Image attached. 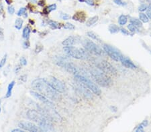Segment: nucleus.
I'll use <instances>...</instances> for the list:
<instances>
[{
    "label": "nucleus",
    "mask_w": 151,
    "mask_h": 132,
    "mask_svg": "<svg viewBox=\"0 0 151 132\" xmlns=\"http://www.w3.org/2000/svg\"><path fill=\"white\" fill-rule=\"evenodd\" d=\"M32 87L38 93L52 101H58L61 99L59 93L55 91L45 79L38 78L32 82Z\"/></svg>",
    "instance_id": "1"
},
{
    "label": "nucleus",
    "mask_w": 151,
    "mask_h": 132,
    "mask_svg": "<svg viewBox=\"0 0 151 132\" xmlns=\"http://www.w3.org/2000/svg\"><path fill=\"white\" fill-rule=\"evenodd\" d=\"M90 74L95 82L101 86L107 87L112 84V81L108 75L100 69H91L90 70Z\"/></svg>",
    "instance_id": "2"
},
{
    "label": "nucleus",
    "mask_w": 151,
    "mask_h": 132,
    "mask_svg": "<svg viewBox=\"0 0 151 132\" xmlns=\"http://www.w3.org/2000/svg\"><path fill=\"white\" fill-rule=\"evenodd\" d=\"M35 104H36L37 111L42 113L44 116H45L49 120L54 121L56 122H60L62 121V118H61L60 115L56 111L55 109H53V107H50L49 106L42 107L36 104V103H35Z\"/></svg>",
    "instance_id": "3"
},
{
    "label": "nucleus",
    "mask_w": 151,
    "mask_h": 132,
    "mask_svg": "<svg viewBox=\"0 0 151 132\" xmlns=\"http://www.w3.org/2000/svg\"><path fill=\"white\" fill-rule=\"evenodd\" d=\"M63 50L68 56L77 59H85L88 58L87 53L82 48L75 47L73 46H69V47L65 46Z\"/></svg>",
    "instance_id": "4"
},
{
    "label": "nucleus",
    "mask_w": 151,
    "mask_h": 132,
    "mask_svg": "<svg viewBox=\"0 0 151 132\" xmlns=\"http://www.w3.org/2000/svg\"><path fill=\"white\" fill-rule=\"evenodd\" d=\"M75 78L77 81H79L80 83H81L82 85H84L85 87H87L88 89H90L94 94L97 96L101 95L102 91H101V89L97 85H95L93 82H92L89 79L85 77L84 75H75Z\"/></svg>",
    "instance_id": "5"
},
{
    "label": "nucleus",
    "mask_w": 151,
    "mask_h": 132,
    "mask_svg": "<svg viewBox=\"0 0 151 132\" xmlns=\"http://www.w3.org/2000/svg\"><path fill=\"white\" fill-rule=\"evenodd\" d=\"M95 65L98 69L101 70L107 75L113 76L117 75V70L116 68L106 60H97L95 62Z\"/></svg>",
    "instance_id": "6"
},
{
    "label": "nucleus",
    "mask_w": 151,
    "mask_h": 132,
    "mask_svg": "<svg viewBox=\"0 0 151 132\" xmlns=\"http://www.w3.org/2000/svg\"><path fill=\"white\" fill-rule=\"evenodd\" d=\"M83 45H84L85 50L91 53L92 54L99 56H102L105 55V52L103 51L102 48L92 41L89 40V39H85L83 42Z\"/></svg>",
    "instance_id": "7"
},
{
    "label": "nucleus",
    "mask_w": 151,
    "mask_h": 132,
    "mask_svg": "<svg viewBox=\"0 0 151 132\" xmlns=\"http://www.w3.org/2000/svg\"><path fill=\"white\" fill-rule=\"evenodd\" d=\"M105 53H106L110 58L116 61H121V60L124 58V56L120 53L118 50L112 46L105 44L103 46Z\"/></svg>",
    "instance_id": "8"
},
{
    "label": "nucleus",
    "mask_w": 151,
    "mask_h": 132,
    "mask_svg": "<svg viewBox=\"0 0 151 132\" xmlns=\"http://www.w3.org/2000/svg\"><path fill=\"white\" fill-rule=\"evenodd\" d=\"M49 83L50 86L58 93H63L66 89L65 83L61 80H58L57 78H54V77H52L49 79Z\"/></svg>",
    "instance_id": "9"
},
{
    "label": "nucleus",
    "mask_w": 151,
    "mask_h": 132,
    "mask_svg": "<svg viewBox=\"0 0 151 132\" xmlns=\"http://www.w3.org/2000/svg\"><path fill=\"white\" fill-rule=\"evenodd\" d=\"M26 115L30 120L36 122L38 124L45 118V116H44L42 113L35 109L28 110L26 113Z\"/></svg>",
    "instance_id": "10"
},
{
    "label": "nucleus",
    "mask_w": 151,
    "mask_h": 132,
    "mask_svg": "<svg viewBox=\"0 0 151 132\" xmlns=\"http://www.w3.org/2000/svg\"><path fill=\"white\" fill-rule=\"evenodd\" d=\"M18 127L19 128L24 129V131H28L31 132L40 131L39 127L33 124V123L29 122H20L18 124Z\"/></svg>",
    "instance_id": "11"
},
{
    "label": "nucleus",
    "mask_w": 151,
    "mask_h": 132,
    "mask_svg": "<svg viewBox=\"0 0 151 132\" xmlns=\"http://www.w3.org/2000/svg\"><path fill=\"white\" fill-rule=\"evenodd\" d=\"M40 131H53L54 128L51 121L49 120L47 118H45L41 122L38 124Z\"/></svg>",
    "instance_id": "12"
},
{
    "label": "nucleus",
    "mask_w": 151,
    "mask_h": 132,
    "mask_svg": "<svg viewBox=\"0 0 151 132\" xmlns=\"http://www.w3.org/2000/svg\"><path fill=\"white\" fill-rule=\"evenodd\" d=\"M30 94H31L34 98H36V100H38V101H40V102L43 103L44 104L47 105V106L53 107V108L54 107V103H52L50 100H49L47 98H46L45 96H42V94H39L38 92L34 91H30Z\"/></svg>",
    "instance_id": "13"
},
{
    "label": "nucleus",
    "mask_w": 151,
    "mask_h": 132,
    "mask_svg": "<svg viewBox=\"0 0 151 132\" xmlns=\"http://www.w3.org/2000/svg\"><path fill=\"white\" fill-rule=\"evenodd\" d=\"M77 39H78V37L69 36L63 41L62 44L64 46H67V47L73 46L77 42Z\"/></svg>",
    "instance_id": "14"
},
{
    "label": "nucleus",
    "mask_w": 151,
    "mask_h": 132,
    "mask_svg": "<svg viewBox=\"0 0 151 132\" xmlns=\"http://www.w3.org/2000/svg\"><path fill=\"white\" fill-rule=\"evenodd\" d=\"M120 62L122 63V64L123 65L124 67L126 68H128V69H136L137 68L136 65H134V63H133L130 59L127 58L126 57H124L123 59H122Z\"/></svg>",
    "instance_id": "15"
},
{
    "label": "nucleus",
    "mask_w": 151,
    "mask_h": 132,
    "mask_svg": "<svg viewBox=\"0 0 151 132\" xmlns=\"http://www.w3.org/2000/svg\"><path fill=\"white\" fill-rule=\"evenodd\" d=\"M72 18L73 20L77 21L84 22L86 19V14L84 12H78L73 15Z\"/></svg>",
    "instance_id": "16"
},
{
    "label": "nucleus",
    "mask_w": 151,
    "mask_h": 132,
    "mask_svg": "<svg viewBox=\"0 0 151 132\" xmlns=\"http://www.w3.org/2000/svg\"><path fill=\"white\" fill-rule=\"evenodd\" d=\"M48 24L49 25L50 29H52L53 30H55L56 29H61V27H63V24L58 23V22L54 21H52V20L48 21Z\"/></svg>",
    "instance_id": "17"
},
{
    "label": "nucleus",
    "mask_w": 151,
    "mask_h": 132,
    "mask_svg": "<svg viewBox=\"0 0 151 132\" xmlns=\"http://www.w3.org/2000/svg\"><path fill=\"white\" fill-rule=\"evenodd\" d=\"M30 32H31V29H30L29 25H26V27L24 28L22 31V37L25 39H28L30 37Z\"/></svg>",
    "instance_id": "18"
},
{
    "label": "nucleus",
    "mask_w": 151,
    "mask_h": 132,
    "mask_svg": "<svg viewBox=\"0 0 151 132\" xmlns=\"http://www.w3.org/2000/svg\"><path fill=\"white\" fill-rule=\"evenodd\" d=\"M98 19H99V17H98L97 15H95V16L91 17V18H89L88 20L86 21V26H87V27H91V26H92L94 24L97 23Z\"/></svg>",
    "instance_id": "19"
},
{
    "label": "nucleus",
    "mask_w": 151,
    "mask_h": 132,
    "mask_svg": "<svg viewBox=\"0 0 151 132\" xmlns=\"http://www.w3.org/2000/svg\"><path fill=\"white\" fill-rule=\"evenodd\" d=\"M15 85V81H12V82H11L10 84H9L8 87V91H7V93L6 94V98H9L10 97H11L12 96V90H13V88H14Z\"/></svg>",
    "instance_id": "20"
},
{
    "label": "nucleus",
    "mask_w": 151,
    "mask_h": 132,
    "mask_svg": "<svg viewBox=\"0 0 151 132\" xmlns=\"http://www.w3.org/2000/svg\"><path fill=\"white\" fill-rule=\"evenodd\" d=\"M130 23H132V25H134L135 27H136L137 28L143 27V23H142V21L138 19L131 18L130 19Z\"/></svg>",
    "instance_id": "21"
},
{
    "label": "nucleus",
    "mask_w": 151,
    "mask_h": 132,
    "mask_svg": "<svg viewBox=\"0 0 151 132\" xmlns=\"http://www.w3.org/2000/svg\"><path fill=\"white\" fill-rule=\"evenodd\" d=\"M108 30L111 34H116L118 32H120V28L118 27V25H115V24H111V25L109 26Z\"/></svg>",
    "instance_id": "22"
},
{
    "label": "nucleus",
    "mask_w": 151,
    "mask_h": 132,
    "mask_svg": "<svg viewBox=\"0 0 151 132\" xmlns=\"http://www.w3.org/2000/svg\"><path fill=\"white\" fill-rule=\"evenodd\" d=\"M128 21V17L125 15H121L118 18V23L120 25H124Z\"/></svg>",
    "instance_id": "23"
},
{
    "label": "nucleus",
    "mask_w": 151,
    "mask_h": 132,
    "mask_svg": "<svg viewBox=\"0 0 151 132\" xmlns=\"http://www.w3.org/2000/svg\"><path fill=\"white\" fill-rule=\"evenodd\" d=\"M24 23V20L21 18H17L15 21V28H16L17 30H20L22 28Z\"/></svg>",
    "instance_id": "24"
},
{
    "label": "nucleus",
    "mask_w": 151,
    "mask_h": 132,
    "mask_svg": "<svg viewBox=\"0 0 151 132\" xmlns=\"http://www.w3.org/2000/svg\"><path fill=\"white\" fill-rule=\"evenodd\" d=\"M139 19L142 22H144V23H147L148 20H149V19L148 18L147 15H146L145 14H144V13H141V14H139Z\"/></svg>",
    "instance_id": "25"
},
{
    "label": "nucleus",
    "mask_w": 151,
    "mask_h": 132,
    "mask_svg": "<svg viewBox=\"0 0 151 132\" xmlns=\"http://www.w3.org/2000/svg\"><path fill=\"white\" fill-rule=\"evenodd\" d=\"M87 35L88 36V37H90V38L93 39H95V40H97V41H100V39L99 38V37H98L97 35H96L95 33L92 32H88L87 33Z\"/></svg>",
    "instance_id": "26"
},
{
    "label": "nucleus",
    "mask_w": 151,
    "mask_h": 132,
    "mask_svg": "<svg viewBox=\"0 0 151 132\" xmlns=\"http://www.w3.org/2000/svg\"><path fill=\"white\" fill-rule=\"evenodd\" d=\"M150 8H151L150 4V6L146 5V4H141V5L139 6L138 10L140 11V12H144V11H146V10H150Z\"/></svg>",
    "instance_id": "27"
},
{
    "label": "nucleus",
    "mask_w": 151,
    "mask_h": 132,
    "mask_svg": "<svg viewBox=\"0 0 151 132\" xmlns=\"http://www.w3.org/2000/svg\"><path fill=\"white\" fill-rule=\"evenodd\" d=\"M63 28L65 30H74L75 29V25H73V24L71 23H67L63 25Z\"/></svg>",
    "instance_id": "28"
},
{
    "label": "nucleus",
    "mask_w": 151,
    "mask_h": 132,
    "mask_svg": "<svg viewBox=\"0 0 151 132\" xmlns=\"http://www.w3.org/2000/svg\"><path fill=\"white\" fill-rule=\"evenodd\" d=\"M7 58H8V56L7 54H6L5 56L3 57V58L1 59V61H0V69H2V68L4 67V65H6V61H7Z\"/></svg>",
    "instance_id": "29"
},
{
    "label": "nucleus",
    "mask_w": 151,
    "mask_h": 132,
    "mask_svg": "<svg viewBox=\"0 0 151 132\" xmlns=\"http://www.w3.org/2000/svg\"><path fill=\"white\" fill-rule=\"evenodd\" d=\"M27 12V8H22L19 9L18 10V12H17V16L20 17V16H23L24 15L25 13H26Z\"/></svg>",
    "instance_id": "30"
},
{
    "label": "nucleus",
    "mask_w": 151,
    "mask_h": 132,
    "mask_svg": "<svg viewBox=\"0 0 151 132\" xmlns=\"http://www.w3.org/2000/svg\"><path fill=\"white\" fill-rule=\"evenodd\" d=\"M46 8H47V12H49V14L50 12H52V11H54V10H56V5L54 3L51 4V5L47 6V7Z\"/></svg>",
    "instance_id": "31"
},
{
    "label": "nucleus",
    "mask_w": 151,
    "mask_h": 132,
    "mask_svg": "<svg viewBox=\"0 0 151 132\" xmlns=\"http://www.w3.org/2000/svg\"><path fill=\"white\" fill-rule=\"evenodd\" d=\"M128 28L129 31H130V32H132V33H136V32H138L137 28L135 27V26L134 25H132V23L129 24V25H128Z\"/></svg>",
    "instance_id": "32"
},
{
    "label": "nucleus",
    "mask_w": 151,
    "mask_h": 132,
    "mask_svg": "<svg viewBox=\"0 0 151 132\" xmlns=\"http://www.w3.org/2000/svg\"><path fill=\"white\" fill-rule=\"evenodd\" d=\"M60 17L63 20H68L70 19V15H68L67 14H64V13H61L60 14Z\"/></svg>",
    "instance_id": "33"
},
{
    "label": "nucleus",
    "mask_w": 151,
    "mask_h": 132,
    "mask_svg": "<svg viewBox=\"0 0 151 132\" xmlns=\"http://www.w3.org/2000/svg\"><path fill=\"white\" fill-rule=\"evenodd\" d=\"M8 12L10 15H12L15 12V8L13 6H9L8 7Z\"/></svg>",
    "instance_id": "34"
},
{
    "label": "nucleus",
    "mask_w": 151,
    "mask_h": 132,
    "mask_svg": "<svg viewBox=\"0 0 151 132\" xmlns=\"http://www.w3.org/2000/svg\"><path fill=\"white\" fill-rule=\"evenodd\" d=\"M114 3H116L118 6H124L126 5V2L123 1L122 0H114Z\"/></svg>",
    "instance_id": "35"
},
{
    "label": "nucleus",
    "mask_w": 151,
    "mask_h": 132,
    "mask_svg": "<svg viewBox=\"0 0 151 132\" xmlns=\"http://www.w3.org/2000/svg\"><path fill=\"white\" fill-rule=\"evenodd\" d=\"M43 46L42 45H36V49H35V52L36 53V54H38V53H40L43 50Z\"/></svg>",
    "instance_id": "36"
},
{
    "label": "nucleus",
    "mask_w": 151,
    "mask_h": 132,
    "mask_svg": "<svg viewBox=\"0 0 151 132\" xmlns=\"http://www.w3.org/2000/svg\"><path fill=\"white\" fill-rule=\"evenodd\" d=\"M30 43L28 39H26V41H24L23 42V47L24 48V49H28V48L30 47Z\"/></svg>",
    "instance_id": "37"
},
{
    "label": "nucleus",
    "mask_w": 151,
    "mask_h": 132,
    "mask_svg": "<svg viewBox=\"0 0 151 132\" xmlns=\"http://www.w3.org/2000/svg\"><path fill=\"white\" fill-rule=\"evenodd\" d=\"M20 64L22 65H27V60H26V59L24 58V57H22L20 58Z\"/></svg>",
    "instance_id": "38"
},
{
    "label": "nucleus",
    "mask_w": 151,
    "mask_h": 132,
    "mask_svg": "<svg viewBox=\"0 0 151 132\" xmlns=\"http://www.w3.org/2000/svg\"><path fill=\"white\" fill-rule=\"evenodd\" d=\"M4 39V31L3 28H0V40Z\"/></svg>",
    "instance_id": "39"
},
{
    "label": "nucleus",
    "mask_w": 151,
    "mask_h": 132,
    "mask_svg": "<svg viewBox=\"0 0 151 132\" xmlns=\"http://www.w3.org/2000/svg\"><path fill=\"white\" fill-rule=\"evenodd\" d=\"M143 127H144L143 126V125L140 124L138 126L136 127V132H139V131L143 132V131H144V128H143Z\"/></svg>",
    "instance_id": "40"
},
{
    "label": "nucleus",
    "mask_w": 151,
    "mask_h": 132,
    "mask_svg": "<svg viewBox=\"0 0 151 132\" xmlns=\"http://www.w3.org/2000/svg\"><path fill=\"white\" fill-rule=\"evenodd\" d=\"M22 65L21 64L17 65L16 67V68H15V69H14L15 73H17V72H19V71H20V70L22 69Z\"/></svg>",
    "instance_id": "41"
},
{
    "label": "nucleus",
    "mask_w": 151,
    "mask_h": 132,
    "mask_svg": "<svg viewBox=\"0 0 151 132\" xmlns=\"http://www.w3.org/2000/svg\"><path fill=\"white\" fill-rule=\"evenodd\" d=\"M46 4V1L45 0H39L38 1V5L40 7H44Z\"/></svg>",
    "instance_id": "42"
},
{
    "label": "nucleus",
    "mask_w": 151,
    "mask_h": 132,
    "mask_svg": "<svg viewBox=\"0 0 151 132\" xmlns=\"http://www.w3.org/2000/svg\"><path fill=\"white\" fill-rule=\"evenodd\" d=\"M85 2L88 4L89 6H94V4H95L94 0H85Z\"/></svg>",
    "instance_id": "43"
},
{
    "label": "nucleus",
    "mask_w": 151,
    "mask_h": 132,
    "mask_svg": "<svg viewBox=\"0 0 151 132\" xmlns=\"http://www.w3.org/2000/svg\"><path fill=\"white\" fill-rule=\"evenodd\" d=\"M19 80L23 81V82H26V81H27V76H26V75H23V76H22L20 78H19Z\"/></svg>",
    "instance_id": "44"
},
{
    "label": "nucleus",
    "mask_w": 151,
    "mask_h": 132,
    "mask_svg": "<svg viewBox=\"0 0 151 132\" xmlns=\"http://www.w3.org/2000/svg\"><path fill=\"white\" fill-rule=\"evenodd\" d=\"M120 32H121L122 34L124 35H128L129 34V32L125 29H123V28H122V29H120Z\"/></svg>",
    "instance_id": "45"
},
{
    "label": "nucleus",
    "mask_w": 151,
    "mask_h": 132,
    "mask_svg": "<svg viewBox=\"0 0 151 132\" xmlns=\"http://www.w3.org/2000/svg\"><path fill=\"white\" fill-rule=\"evenodd\" d=\"M12 132H24V130L21 128H19V129H14L12 130Z\"/></svg>",
    "instance_id": "46"
},
{
    "label": "nucleus",
    "mask_w": 151,
    "mask_h": 132,
    "mask_svg": "<svg viewBox=\"0 0 151 132\" xmlns=\"http://www.w3.org/2000/svg\"><path fill=\"white\" fill-rule=\"evenodd\" d=\"M3 13V6L2 3H0V15H2Z\"/></svg>",
    "instance_id": "47"
},
{
    "label": "nucleus",
    "mask_w": 151,
    "mask_h": 132,
    "mask_svg": "<svg viewBox=\"0 0 151 132\" xmlns=\"http://www.w3.org/2000/svg\"><path fill=\"white\" fill-rule=\"evenodd\" d=\"M141 124L143 125V127H146V126H147V125H148V122H147V120H144V121H143V122Z\"/></svg>",
    "instance_id": "48"
},
{
    "label": "nucleus",
    "mask_w": 151,
    "mask_h": 132,
    "mask_svg": "<svg viewBox=\"0 0 151 132\" xmlns=\"http://www.w3.org/2000/svg\"><path fill=\"white\" fill-rule=\"evenodd\" d=\"M146 15H147V17H148V19H151V12H150V11L148 10V12H146Z\"/></svg>",
    "instance_id": "49"
},
{
    "label": "nucleus",
    "mask_w": 151,
    "mask_h": 132,
    "mask_svg": "<svg viewBox=\"0 0 151 132\" xmlns=\"http://www.w3.org/2000/svg\"><path fill=\"white\" fill-rule=\"evenodd\" d=\"M110 109L112 111L116 112V110H117V108L116 107H114V106H111V107H110Z\"/></svg>",
    "instance_id": "50"
},
{
    "label": "nucleus",
    "mask_w": 151,
    "mask_h": 132,
    "mask_svg": "<svg viewBox=\"0 0 151 132\" xmlns=\"http://www.w3.org/2000/svg\"><path fill=\"white\" fill-rule=\"evenodd\" d=\"M6 3H7L8 5H11V3H12V0H5Z\"/></svg>",
    "instance_id": "51"
},
{
    "label": "nucleus",
    "mask_w": 151,
    "mask_h": 132,
    "mask_svg": "<svg viewBox=\"0 0 151 132\" xmlns=\"http://www.w3.org/2000/svg\"><path fill=\"white\" fill-rule=\"evenodd\" d=\"M29 22L32 24V25H34V21L33 20H32V19H29Z\"/></svg>",
    "instance_id": "52"
},
{
    "label": "nucleus",
    "mask_w": 151,
    "mask_h": 132,
    "mask_svg": "<svg viewBox=\"0 0 151 132\" xmlns=\"http://www.w3.org/2000/svg\"><path fill=\"white\" fill-rule=\"evenodd\" d=\"M23 16H24V17H25V18H26V17H28V14H27V13H25V14H24V15H23Z\"/></svg>",
    "instance_id": "53"
},
{
    "label": "nucleus",
    "mask_w": 151,
    "mask_h": 132,
    "mask_svg": "<svg viewBox=\"0 0 151 132\" xmlns=\"http://www.w3.org/2000/svg\"><path fill=\"white\" fill-rule=\"evenodd\" d=\"M146 1H147L148 3H149L150 4H151V0H146Z\"/></svg>",
    "instance_id": "54"
},
{
    "label": "nucleus",
    "mask_w": 151,
    "mask_h": 132,
    "mask_svg": "<svg viewBox=\"0 0 151 132\" xmlns=\"http://www.w3.org/2000/svg\"><path fill=\"white\" fill-rule=\"evenodd\" d=\"M1 102H0V113H1Z\"/></svg>",
    "instance_id": "55"
},
{
    "label": "nucleus",
    "mask_w": 151,
    "mask_h": 132,
    "mask_svg": "<svg viewBox=\"0 0 151 132\" xmlns=\"http://www.w3.org/2000/svg\"><path fill=\"white\" fill-rule=\"evenodd\" d=\"M80 2H85V0H79Z\"/></svg>",
    "instance_id": "56"
},
{
    "label": "nucleus",
    "mask_w": 151,
    "mask_h": 132,
    "mask_svg": "<svg viewBox=\"0 0 151 132\" xmlns=\"http://www.w3.org/2000/svg\"><path fill=\"white\" fill-rule=\"evenodd\" d=\"M32 1H34V2H36V1H38V0H32Z\"/></svg>",
    "instance_id": "57"
},
{
    "label": "nucleus",
    "mask_w": 151,
    "mask_h": 132,
    "mask_svg": "<svg viewBox=\"0 0 151 132\" xmlns=\"http://www.w3.org/2000/svg\"><path fill=\"white\" fill-rule=\"evenodd\" d=\"M58 1H62V0H58Z\"/></svg>",
    "instance_id": "58"
}]
</instances>
